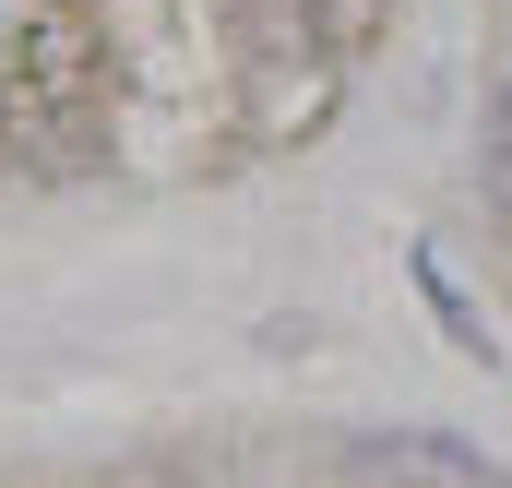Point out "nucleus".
<instances>
[{
    "label": "nucleus",
    "instance_id": "f257e3e1",
    "mask_svg": "<svg viewBox=\"0 0 512 488\" xmlns=\"http://www.w3.org/2000/svg\"><path fill=\"white\" fill-rule=\"evenodd\" d=\"M358 465H382V477H417V488H501V465L489 453H465V441H429V429H370L358 441Z\"/></svg>",
    "mask_w": 512,
    "mask_h": 488
},
{
    "label": "nucleus",
    "instance_id": "f03ea898",
    "mask_svg": "<svg viewBox=\"0 0 512 488\" xmlns=\"http://www.w3.org/2000/svg\"><path fill=\"white\" fill-rule=\"evenodd\" d=\"M477 167H489V203H512V84L489 96V155Z\"/></svg>",
    "mask_w": 512,
    "mask_h": 488
}]
</instances>
